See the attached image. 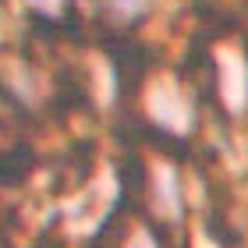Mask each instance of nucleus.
<instances>
[{"mask_svg": "<svg viewBox=\"0 0 248 248\" xmlns=\"http://www.w3.org/2000/svg\"><path fill=\"white\" fill-rule=\"evenodd\" d=\"M39 167V156L29 142H11L0 149V188H18Z\"/></svg>", "mask_w": 248, "mask_h": 248, "instance_id": "1", "label": "nucleus"}, {"mask_svg": "<svg viewBox=\"0 0 248 248\" xmlns=\"http://www.w3.org/2000/svg\"><path fill=\"white\" fill-rule=\"evenodd\" d=\"M117 7H139V0H114Z\"/></svg>", "mask_w": 248, "mask_h": 248, "instance_id": "2", "label": "nucleus"}]
</instances>
